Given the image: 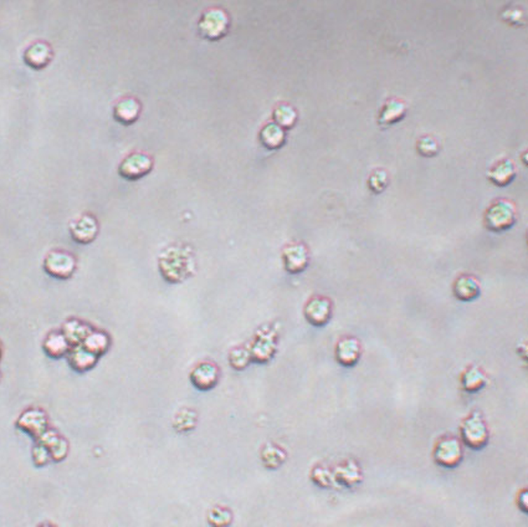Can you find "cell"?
<instances>
[{"mask_svg":"<svg viewBox=\"0 0 528 527\" xmlns=\"http://www.w3.org/2000/svg\"><path fill=\"white\" fill-rule=\"evenodd\" d=\"M160 270L163 278L171 282H179L195 271V259L187 245H171L160 255Z\"/></svg>","mask_w":528,"mask_h":527,"instance_id":"6da1fadb","label":"cell"},{"mask_svg":"<svg viewBox=\"0 0 528 527\" xmlns=\"http://www.w3.org/2000/svg\"><path fill=\"white\" fill-rule=\"evenodd\" d=\"M230 25V17L225 9L219 6L209 8L199 19V34L205 40L218 41L228 35Z\"/></svg>","mask_w":528,"mask_h":527,"instance_id":"7a4b0ae2","label":"cell"},{"mask_svg":"<svg viewBox=\"0 0 528 527\" xmlns=\"http://www.w3.org/2000/svg\"><path fill=\"white\" fill-rule=\"evenodd\" d=\"M515 205L508 200H497L491 204L485 214V224L492 231H505L516 223Z\"/></svg>","mask_w":528,"mask_h":527,"instance_id":"3957f363","label":"cell"},{"mask_svg":"<svg viewBox=\"0 0 528 527\" xmlns=\"http://www.w3.org/2000/svg\"><path fill=\"white\" fill-rule=\"evenodd\" d=\"M461 437L464 443L471 449H481L489 442V429L485 423L481 413L473 412L464 420L461 425Z\"/></svg>","mask_w":528,"mask_h":527,"instance_id":"277c9868","label":"cell"},{"mask_svg":"<svg viewBox=\"0 0 528 527\" xmlns=\"http://www.w3.org/2000/svg\"><path fill=\"white\" fill-rule=\"evenodd\" d=\"M153 165V158L149 154L134 152L122 160L118 167V173L127 181H137L151 173Z\"/></svg>","mask_w":528,"mask_h":527,"instance_id":"5b68a950","label":"cell"},{"mask_svg":"<svg viewBox=\"0 0 528 527\" xmlns=\"http://www.w3.org/2000/svg\"><path fill=\"white\" fill-rule=\"evenodd\" d=\"M44 269L48 274L57 279L70 278L76 269V260L71 254L55 250L45 258Z\"/></svg>","mask_w":528,"mask_h":527,"instance_id":"8992f818","label":"cell"},{"mask_svg":"<svg viewBox=\"0 0 528 527\" xmlns=\"http://www.w3.org/2000/svg\"><path fill=\"white\" fill-rule=\"evenodd\" d=\"M461 443L454 437H446L439 440L435 446L434 459L439 465L444 467H455L462 460Z\"/></svg>","mask_w":528,"mask_h":527,"instance_id":"52a82bcc","label":"cell"},{"mask_svg":"<svg viewBox=\"0 0 528 527\" xmlns=\"http://www.w3.org/2000/svg\"><path fill=\"white\" fill-rule=\"evenodd\" d=\"M17 425L24 432L39 439L48 430V417L44 411L38 408H30L22 412V416L18 419Z\"/></svg>","mask_w":528,"mask_h":527,"instance_id":"ba28073f","label":"cell"},{"mask_svg":"<svg viewBox=\"0 0 528 527\" xmlns=\"http://www.w3.org/2000/svg\"><path fill=\"white\" fill-rule=\"evenodd\" d=\"M70 233L75 242L88 244L94 240L99 233L97 220L92 215H81L70 224Z\"/></svg>","mask_w":528,"mask_h":527,"instance_id":"9c48e42d","label":"cell"},{"mask_svg":"<svg viewBox=\"0 0 528 527\" xmlns=\"http://www.w3.org/2000/svg\"><path fill=\"white\" fill-rule=\"evenodd\" d=\"M305 315L308 322L314 326H324L330 321L332 303L326 297H314L307 302L305 308Z\"/></svg>","mask_w":528,"mask_h":527,"instance_id":"30bf717a","label":"cell"},{"mask_svg":"<svg viewBox=\"0 0 528 527\" xmlns=\"http://www.w3.org/2000/svg\"><path fill=\"white\" fill-rule=\"evenodd\" d=\"M285 268L291 274H298L307 268L308 250L303 244H290L282 253Z\"/></svg>","mask_w":528,"mask_h":527,"instance_id":"8fae6325","label":"cell"},{"mask_svg":"<svg viewBox=\"0 0 528 527\" xmlns=\"http://www.w3.org/2000/svg\"><path fill=\"white\" fill-rule=\"evenodd\" d=\"M51 60H53V49L45 41H38L32 46H29L24 54L25 64L34 70H43L49 65Z\"/></svg>","mask_w":528,"mask_h":527,"instance_id":"7c38bea8","label":"cell"},{"mask_svg":"<svg viewBox=\"0 0 528 527\" xmlns=\"http://www.w3.org/2000/svg\"><path fill=\"white\" fill-rule=\"evenodd\" d=\"M142 104L134 97H125L116 104L113 117L117 122L130 126L137 121L141 116Z\"/></svg>","mask_w":528,"mask_h":527,"instance_id":"4fadbf2b","label":"cell"},{"mask_svg":"<svg viewBox=\"0 0 528 527\" xmlns=\"http://www.w3.org/2000/svg\"><path fill=\"white\" fill-rule=\"evenodd\" d=\"M193 385L202 390L213 388L219 379V369L213 363H200L190 374Z\"/></svg>","mask_w":528,"mask_h":527,"instance_id":"5bb4252c","label":"cell"},{"mask_svg":"<svg viewBox=\"0 0 528 527\" xmlns=\"http://www.w3.org/2000/svg\"><path fill=\"white\" fill-rule=\"evenodd\" d=\"M337 361L342 366H353L361 357V343L354 337H346L338 342L336 348Z\"/></svg>","mask_w":528,"mask_h":527,"instance_id":"9a60e30c","label":"cell"},{"mask_svg":"<svg viewBox=\"0 0 528 527\" xmlns=\"http://www.w3.org/2000/svg\"><path fill=\"white\" fill-rule=\"evenodd\" d=\"M39 443L44 444L48 451H50V456L53 460H62L67 454V440L62 439L59 434L55 433L54 430H46L40 438Z\"/></svg>","mask_w":528,"mask_h":527,"instance_id":"2e32d148","label":"cell"},{"mask_svg":"<svg viewBox=\"0 0 528 527\" xmlns=\"http://www.w3.org/2000/svg\"><path fill=\"white\" fill-rule=\"evenodd\" d=\"M454 292L462 301H473L480 295L479 281L470 275H462L455 281Z\"/></svg>","mask_w":528,"mask_h":527,"instance_id":"e0dca14e","label":"cell"},{"mask_svg":"<svg viewBox=\"0 0 528 527\" xmlns=\"http://www.w3.org/2000/svg\"><path fill=\"white\" fill-rule=\"evenodd\" d=\"M260 141L266 149L275 151L286 142V133L276 123H268L260 132Z\"/></svg>","mask_w":528,"mask_h":527,"instance_id":"ac0fdd59","label":"cell"},{"mask_svg":"<svg viewBox=\"0 0 528 527\" xmlns=\"http://www.w3.org/2000/svg\"><path fill=\"white\" fill-rule=\"evenodd\" d=\"M67 355H69L70 364L80 372L88 371L90 368L94 367L95 363L97 361V356L94 355L92 352L86 350L83 345L71 347V350L69 351Z\"/></svg>","mask_w":528,"mask_h":527,"instance_id":"d6986e66","label":"cell"},{"mask_svg":"<svg viewBox=\"0 0 528 527\" xmlns=\"http://www.w3.org/2000/svg\"><path fill=\"white\" fill-rule=\"evenodd\" d=\"M407 115V104L399 100H391L384 104L380 112V123L382 126H391L402 121Z\"/></svg>","mask_w":528,"mask_h":527,"instance_id":"ffe728a7","label":"cell"},{"mask_svg":"<svg viewBox=\"0 0 528 527\" xmlns=\"http://www.w3.org/2000/svg\"><path fill=\"white\" fill-rule=\"evenodd\" d=\"M487 177L495 186L505 187L507 184H510L516 177L515 165L510 160H502L494 168H491L490 172L487 173Z\"/></svg>","mask_w":528,"mask_h":527,"instance_id":"44dd1931","label":"cell"},{"mask_svg":"<svg viewBox=\"0 0 528 527\" xmlns=\"http://www.w3.org/2000/svg\"><path fill=\"white\" fill-rule=\"evenodd\" d=\"M90 332H91V329H88L86 324H83V322H80L77 320H70V321H67V324H64L62 335L67 337L69 343L74 347L83 345V341L88 337Z\"/></svg>","mask_w":528,"mask_h":527,"instance_id":"7402d4cb","label":"cell"},{"mask_svg":"<svg viewBox=\"0 0 528 527\" xmlns=\"http://www.w3.org/2000/svg\"><path fill=\"white\" fill-rule=\"evenodd\" d=\"M44 350L51 357H61V356L69 353V351L71 350V345L69 343L65 336L59 334V332H55V334H50L46 337L44 342Z\"/></svg>","mask_w":528,"mask_h":527,"instance_id":"603a6c76","label":"cell"},{"mask_svg":"<svg viewBox=\"0 0 528 527\" xmlns=\"http://www.w3.org/2000/svg\"><path fill=\"white\" fill-rule=\"evenodd\" d=\"M487 383V378L484 372L476 366L468 367L461 377L462 388L466 392H478V390L484 388Z\"/></svg>","mask_w":528,"mask_h":527,"instance_id":"cb8c5ba5","label":"cell"},{"mask_svg":"<svg viewBox=\"0 0 528 527\" xmlns=\"http://www.w3.org/2000/svg\"><path fill=\"white\" fill-rule=\"evenodd\" d=\"M274 120L277 126L282 130H289L296 125L298 122V112L291 104H280L274 110Z\"/></svg>","mask_w":528,"mask_h":527,"instance_id":"d4e9b609","label":"cell"},{"mask_svg":"<svg viewBox=\"0 0 528 527\" xmlns=\"http://www.w3.org/2000/svg\"><path fill=\"white\" fill-rule=\"evenodd\" d=\"M275 352V342L272 337L269 335L260 336L258 341L255 342L251 351V356L259 362L268 361Z\"/></svg>","mask_w":528,"mask_h":527,"instance_id":"484cf974","label":"cell"},{"mask_svg":"<svg viewBox=\"0 0 528 527\" xmlns=\"http://www.w3.org/2000/svg\"><path fill=\"white\" fill-rule=\"evenodd\" d=\"M83 346L99 357L104 352L107 351L110 346V338L102 332H90L83 341Z\"/></svg>","mask_w":528,"mask_h":527,"instance_id":"4316f807","label":"cell"},{"mask_svg":"<svg viewBox=\"0 0 528 527\" xmlns=\"http://www.w3.org/2000/svg\"><path fill=\"white\" fill-rule=\"evenodd\" d=\"M263 460L268 467H280L281 463L285 460V453L274 445H268L263 451Z\"/></svg>","mask_w":528,"mask_h":527,"instance_id":"83f0119b","label":"cell"},{"mask_svg":"<svg viewBox=\"0 0 528 527\" xmlns=\"http://www.w3.org/2000/svg\"><path fill=\"white\" fill-rule=\"evenodd\" d=\"M417 147H418L419 153L424 157H434L439 153V144L434 138L428 137V136L420 138Z\"/></svg>","mask_w":528,"mask_h":527,"instance_id":"f1b7e54d","label":"cell"},{"mask_svg":"<svg viewBox=\"0 0 528 527\" xmlns=\"http://www.w3.org/2000/svg\"><path fill=\"white\" fill-rule=\"evenodd\" d=\"M388 174L384 170H375V173L369 178V188L375 193H382L388 186Z\"/></svg>","mask_w":528,"mask_h":527,"instance_id":"f546056e","label":"cell"},{"mask_svg":"<svg viewBox=\"0 0 528 527\" xmlns=\"http://www.w3.org/2000/svg\"><path fill=\"white\" fill-rule=\"evenodd\" d=\"M249 361H250V353L246 350L237 348L235 351L231 352L230 362L232 367L242 369L248 366Z\"/></svg>","mask_w":528,"mask_h":527,"instance_id":"4dcf8cb0","label":"cell"},{"mask_svg":"<svg viewBox=\"0 0 528 527\" xmlns=\"http://www.w3.org/2000/svg\"><path fill=\"white\" fill-rule=\"evenodd\" d=\"M33 459L34 463L39 465V467H43L46 465L50 460H51V456H50V451H48V448L41 443L34 446L33 449Z\"/></svg>","mask_w":528,"mask_h":527,"instance_id":"1f68e13d","label":"cell"},{"mask_svg":"<svg viewBox=\"0 0 528 527\" xmlns=\"http://www.w3.org/2000/svg\"><path fill=\"white\" fill-rule=\"evenodd\" d=\"M223 517H231V514L228 510H219V509H214V510L210 512L209 522L213 526L216 527H225L230 523L226 520H223Z\"/></svg>","mask_w":528,"mask_h":527,"instance_id":"d6a6232c","label":"cell"},{"mask_svg":"<svg viewBox=\"0 0 528 527\" xmlns=\"http://www.w3.org/2000/svg\"><path fill=\"white\" fill-rule=\"evenodd\" d=\"M502 18H503V20H506V22H510V24H513V25H523V24H526L523 11H518L517 8L507 9L502 14Z\"/></svg>","mask_w":528,"mask_h":527,"instance_id":"836d02e7","label":"cell"},{"mask_svg":"<svg viewBox=\"0 0 528 527\" xmlns=\"http://www.w3.org/2000/svg\"><path fill=\"white\" fill-rule=\"evenodd\" d=\"M527 491L523 490L521 495H520V499H518V506H520L523 511L527 510Z\"/></svg>","mask_w":528,"mask_h":527,"instance_id":"e575fe53","label":"cell"},{"mask_svg":"<svg viewBox=\"0 0 528 527\" xmlns=\"http://www.w3.org/2000/svg\"><path fill=\"white\" fill-rule=\"evenodd\" d=\"M38 527H55L53 526V525H50V523H44V525H40V526Z\"/></svg>","mask_w":528,"mask_h":527,"instance_id":"d590c367","label":"cell"}]
</instances>
